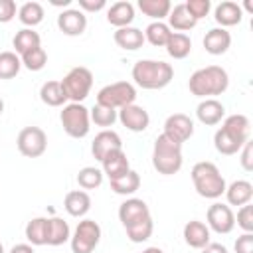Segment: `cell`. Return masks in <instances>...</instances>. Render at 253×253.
Instances as JSON below:
<instances>
[{
  "instance_id": "1",
  "label": "cell",
  "mask_w": 253,
  "mask_h": 253,
  "mask_svg": "<svg viewBox=\"0 0 253 253\" xmlns=\"http://www.w3.org/2000/svg\"><path fill=\"white\" fill-rule=\"evenodd\" d=\"M119 221L123 223L126 237L132 243H142L150 239L154 231V221L150 215V210L144 200L140 198H126L119 206Z\"/></svg>"
},
{
  "instance_id": "2",
  "label": "cell",
  "mask_w": 253,
  "mask_h": 253,
  "mask_svg": "<svg viewBox=\"0 0 253 253\" xmlns=\"http://www.w3.org/2000/svg\"><path fill=\"white\" fill-rule=\"evenodd\" d=\"M249 130H251V123L245 115L235 113V115L225 117L221 126L213 134L215 150L223 156L237 154L241 150V146L249 140Z\"/></svg>"
},
{
  "instance_id": "3",
  "label": "cell",
  "mask_w": 253,
  "mask_h": 253,
  "mask_svg": "<svg viewBox=\"0 0 253 253\" xmlns=\"http://www.w3.org/2000/svg\"><path fill=\"white\" fill-rule=\"evenodd\" d=\"M229 87V75L221 65H206L196 69L188 79V89L200 99H215Z\"/></svg>"
},
{
  "instance_id": "4",
  "label": "cell",
  "mask_w": 253,
  "mask_h": 253,
  "mask_svg": "<svg viewBox=\"0 0 253 253\" xmlns=\"http://www.w3.org/2000/svg\"><path fill=\"white\" fill-rule=\"evenodd\" d=\"M130 75L134 79V85H138L140 89L156 91L164 89L174 79V67L162 59H138L132 65Z\"/></svg>"
},
{
  "instance_id": "5",
  "label": "cell",
  "mask_w": 253,
  "mask_h": 253,
  "mask_svg": "<svg viewBox=\"0 0 253 253\" xmlns=\"http://www.w3.org/2000/svg\"><path fill=\"white\" fill-rule=\"evenodd\" d=\"M190 178H192V184H194V190L198 192V196H202L206 200L221 198L223 192H225V186H227L219 168L213 162H208V160L196 162L192 166Z\"/></svg>"
},
{
  "instance_id": "6",
  "label": "cell",
  "mask_w": 253,
  "mask_h": 253,
  "mask_svg": "<svg viewBox=\"0 0 253 253\" xmlns=\"http://www.w3.org/2000/svg\"><path fill=\"white\" fill-rule=\"evenodd\" d=\"M184 164L182 156V144H176L164 134H158L152 146V166L162 176L178 174Z\"/></svg>"
},
{
  "instance_id": "7",
  "label": "cell",
  "mask_w": 253,
  "mask_h": 253,
  "mask_svg": "<svg viewBox=\"0 0 253 253\" xmlns=\"http://www.w3.org/2000/svg\"><path fill=\"white\" fill-rule=\"evenodd\" d=\"M61 126L67 136L71 138H85L91 130V117L89 109L83 103H67L59 113Z\"/></svg>"
},
{
  "instance_id": "8",
  "label": "cell",
  "mask_w": 253,
  "mask_h": 253,
  "mask_svg": "<svg viewBox=\"0 0 253 253\" xmlns=\"http://www.w3.org/2000/svg\"><path fill=\"white\" fill-rule=\"evenodd\" d=\"M61 87L65 91L67 101L83 103L89 97L91 87H93V73H91V69H87L83 65H77V67L69 69L65 73V77L61 79Z\"/></svg>"
},
{
  "instance_id": "9",
  "label": "cell",
  "mask_w": 253,
  "mask_h": 253,
  "mask_svg": "<svg viewBox=\"0 0 253 253\" xmlns=\"http://www.w3.org/2000/svg\"><path fill=\"white\" fill-rule=\"evenodd\" d=\"M136 101V87L128 81H115L99 89L97 93V105L109 107V109H123L126 105H132Z\"/></svg>"
},
{
  "instance_id": "10",
  "label": "cell",
  "mask_w": 253,
  "mask_h": 253,
  "mask_svg": "<svg viewBox=\"0 0 253 253\" xmlns=\"http://www.w3.org/2000/svg\"><path fill=\"white\" fill-rule=\"evenodd\" d=\"M99 241H101V225L89 217L81 219L69 237L73 253H93Z\"/></svg>"
},
{
  "instance_id": "11",
  "label": "cell",
  "mask_w": 253,
  "mask_h": 253,
  "mask_svg": "<svg viewBox=\"0 0 253 253\" xmlns=\"http://www.w3.org/2000/svg\"><path fill=\"white\" fill-rule=\"evenodd\" d=\"M16 146H18V150H20L22 156H26V158H38L47 148V134L40 126H34V125L32 126H24L18 132Z\"/></svg>"
},
{
  "instance_id": "12",
  "label": "cell",
  "mask_w": 253,
  "mask_h": 253,
  "mask_svg": "<svg viewBox=\"0 0 253 253\" xmlns=\"http://www.w3.org/2000/svg\"><path fill=\"white\" fill-rule=\"evenodd\" d=\"M206 219H208L206 225L210 227V231H215L219 235L231 233L233 227H235V213H233V210L227 204H221V202H213L208 208Z\"/></svg>"
},
{
  "instance_id": "13",
  "label": "cell",
  "mask_w": 253,
  "mask_h": 253,
  "mask_svg": "<svg viewBox=\"0 0 253 253\" xmlns=\"http://www.w3.org/2000/svg\"><path fill=\"white\" fill-rule=\"evenodd\" d=\"M164 136L174 140L176 144H184L194 136V121L184 113H174L164 121Z\"/></svg>"
},
{
  "instance_id": "14",
  "label": "cell",
  "mask_w": 253,
  "mask_h": 253,
  "mask_svg": "<svg viewBox=\"0 0 253 253\" xmlns=\"http://www.w3.org/2000/svg\"><path fill=\"white\" fill-rule=\"evenodd\" d=\"M117 121H121V125L130 132H144L150 125V115L144 107L132 103L117 111Z\"/></svg>"
},
{
  "instance_id": "15",
  "label": "cell",
  "mask_w": 253,
  "mask_h": 253,
  "mask_svg": "<svg viewBox=\"0 0 253 253\" xmlns=\"http://www.w3.org/2000/svg\"><path fill=\"white\" fill-rule=\"evenodd\" d=\"M57 28L69 38L81 36L87 28V16L79 8H67L57 16Z\"/></svg>"
},
{
  "instance_id": "16",
  "label": "cell",
  "mask_w": 253,
  "mask_h": 253,
  "mask_svg": "<svg viewBox=\"0 0 253 253\" xmlns=\"http://www.w3.org/2000/svg\"><path fill=\"white\" fill-rule=\"evenodd\" d=\"M123 148V140L119 136V132L111 130V128H103L99 134H95L93 142H91V154L101 162L109 152Z\"/></svg>"
},
{
  "instance_id": "17",
  "label": "cell",
  "mask_w": 253,
  "mask_h": 253,
  "mask_svg": "<svg viewBox=\"0 0 253 253\" xmlns=\"http://www.w3.org/2000/svg\"><path fill=\"white\" fill-rule=\"evenodd\" d=\"M196 117L206 126H215L225 119V107L217 99H202L196 107Z\"/></svg>"
},
{
  "instance_id": "18",
  "label": "cell",
  "mask_w": 253,
  "mask_h": 253,
  "mask_svg": "<svg viewBox=\"0 0 253 253\" xmlns=\"http://www.w3.org/2000/svg\"><path fill=\"white\" fill-rule=\"evenodd\" d=\"M213 20L219 24V28L227 30L231 26H237L241 20H243V8L237 4V2H231V0H225V2H219L215 8H213Z\"/></svg>"
},
{
  "instance_id": "19",
  "label": "cell",
  "mask_w": 253,
  "mask_h": 253,
  "mask_svg": "<svg viewBox=\"0 0 253 253\" xmlns=\"http://www.w3.org/2000/svg\"><path fill=\"white\" fill-rule=\"evenodd\" d=\"M101 170L103 174L109 178V180H115V178H121L123 174H126L130 170V164H128V158H126V152L123 148L119 150H113L109 152L103 160H101Z\"/></svg>"
},
{
  "instance_id": "20",
  "label": "cell",
  "mask_w": 253,
  "mask_h": 253,
  "mask_svg": "<svg viewBox=\"0 0 253 253\" xmlns=\"http://www.w3.org/2000/svg\"><path fill=\"white\" fill-rule=\"evenodd\" d=\"M182 235H184L186 245L192 247V249H204V247L210 243V237H211V235H210V227H208L204 221H200V219L188 221V223L184 225Z\"/></svg>"
},
{
  "instance_id": "21",
  "label": "cell",
  "mask_w": 253,
  "mask_h": 253,
  "mask_svg": "<svg viewBox=\"0 0 253 253\" xmlns=\"http://www.w3.org/2000/svg\"><path fill=\"white\" fill-rule=\"evenodd\" d=\"M204 47L210 55H223L231 47V34L223 28H211L204 36Z\"/></svg>"
},
{
  "instance_id": "22",
  "label": "cell",
  "mask_w": 253,
  "mask_h": 253,
  "mask_svg": "<svg viewBox=\"0 0 253 253\" xmlns=\"http://www.w3.org/2000/svg\"><path fill=\"white\" fill-rule=\"evenodd\" d=\"M63 208L71 217H83L91 210V196L85 190H71L63 198Z\"/></svg>"
},
{
  "instance_id": "23",
  "label": "cell",
  "mask_w": 253,
  "mask_h": 253,
  "mask_svg": "<svg viewBox=\"0 0 253 253\" xmlns=\"http://www.w3.org/2000/svg\"><path fill=\"white\" fill-rule=\"evenodd\" d=\"M134 20V6L126 0H121V2H115L107 8V22L111 26H115L117 30L119 28H126L130 26Z\"/></svg>"
},
{
  "instance_id": "24",
  "label": "cell",
  "mask_w": 253,
  "mask_h": 253,
  "mask_svg": "<svg viewBox=\"0 0 253 253\" xmlns=\"http://www.w3.org/2000/svg\"><path fill=\"white\" fill-rule=\"evenodd\" d=\"M225 198L227 206H245L253 200V184L249 180H235L229 186H225Z\"/></svg>"
},
{
  "instance_id": "25",
  "label": "cell",
  "mask_w": 253,
  "mask_h": 253,
  "mask_svg": "<svg viewBox=\"0 0 253 253\" xmlns=\"http://www.w3.org/2000/svg\"><path fill=\"white\" fill-rule=\"evenodd\" d=\"M113 40L121 49H126V51H136L144 45V34H142V30H138L134 26L119 28L113 34Z\"/></svg>"
},
{
  "instance_id": "26",
  "label": "cell",
  "mask_w": 253,
  "mask_h": 253,
  "mask_svg": "<svg viewBox=\"0 0 253 253\" xmlns=\"http://www.w3.org/2000/svg\"><path fill=\"white\" fill-rule=\"evenodd\" d=\"M196 20L190 16V12L186 10L184 4H176L170 8V14H168V28L174 30V32H180V34H186L190 32L192 28H196Z\"/></svg>"
},
{
  "instance_id": "27",
  "label": "cell",
  "mask_w": 253,
  "mask_h": 253,
  "mask_svg": "<svg viewBox=\"0 0 253 253\" xmlns=\"http://www.w3.org/2000/svg\"><path fill=\"white\" fill-rule=\"evenodd\" d=\"M47 221L49 217H34L26 223L24 233L30 245H36V247L47 245Z\"/></svg>"
},
{
  "instance_id": "28",
  "label": "cell",
  "mask_w": 253,
  "mask_h": 253,
  "mask_svg": "<svg viewBox=\"0 0 253 253\" xmlns=\"http://www.w3.org/2000/svg\"><path fill=\"white\" fill-rule=\"evenodd\" d=\"M69 237H71L69 223L61 217H49V221H47V245L59 247V245L67 243Z\"/></svg>"
},
{
  "instance_id": "29",
  "label": "cell",
  "mask_w": 253,
  "mask_h": 253,
  "mask_svg": "<svg viewBox=\"0 0 253 253\" xmlns=\"http://www.w3.org/2000/svg\"><path fill=\"white\" fill-rule=\"evenodd\" d=\"M164 47H166V51H168L170 57H174V59H184V57H188L190 51H192V40H190L188 34L172 32Z\"/></svg>"
},
{
  "instance_id": "30",
  "label": "cell",
  "mask_w": 253,
  "mask_h": 253,
  "mask_svg": "<svg viewBox=\"0 0 253 253\" xmlns=\"http://www.w3.org/2000/svg\"><path fill=\"white\" fill-rule=\"evenodd\" d=\"M40 99L47 107H63L67 97H65V91L61 87V81H45L40 87Z\"/></svg>"
},
{
  "instance_id": "31",
  "label": "cell",
  "mask_w": 253,
  "mask_h": 253,
  "mask_svg": "<svg viewBox=\"0 0 253 253\" xmlns=\"http://www.w3.org/2000/svg\"><path fill=\"white\" fill-rule=\"evenodd\" d=\"M136 6L144 16L152 18V22H162L164 18H168L172 2L170 0H138Z\"/></svg>"
},
{
  "instance_id": "32",
  "label": "cell",
  "mask_w": 253,
  "mask_h": 253,
  "mask_svg": "<svg viewBox=\"0 0 253 253\" xmlns=\"http://www.w3.org/2000/svg\"><path fill=\"white\" fill-rule=\"evenodd\" d=\"M109 184H111V190H113L115 194H119V196H130V198H132V194L140 188V176H138V172L128 170V172L123 174L121 178L109 180Z\"/></svg>"
},
{
  "instance_id": "33",
  "label": "cell",
  "mask_w": 253,
  "mask_h": 253,
  "mask_svg": "<svg viewBox=\"0 0 253 253\" xmlns=\"http://www.w3.org/2000/svg\"><path fill=\"white\" fill-rule=\"evenodd\" d=\"M12 45H14L16 53L22 55V53H26V51H30V49H34V47H40V45H42V38H40V34H38L36 30H32V28H22L20 32H16V36H14V40H12Z\"/></svg>"
},
{
  "instance_id": "34",
  "label": "cell",
  "mask_w": 253,
  "mask_h": 253,
  "mask_svg": "<svg viewBox=\"0 0 253 253\" xmlns=\"http://www.w3.org/2000/svg\"><path fill=\"white\" fill-rule=\"evenodd\" d=\"M43 16H45V12H43V6L40 2H24L18 8V20L26 28H32V30H34V26L43 22Z\"/></svg>"
},
{
  "instance_id": "35",
  "label": "cell",
  "mask_w": 253,
  "mask_h": 253,
  "mask_svg": "<svg viewBox=\"0 0 253 253\" xmlns=\"http://www.w3.org/2000/svg\"><path fill=\"white\" fill-rule=\"evenodd\" d=\"M142 34H144V42H148L150 45L164 47L168 38H170V34H172V30L168 28L166 22H150Z\"/></svg>"
},
{
  "instance_id": "36",
  "label": "cell",
  "mask_w": 253,
  "mask_h": 253,
  "mask_svg": "<svg viewBox=\"0 0 253 253\" xmlns=\"http://www.w3.org/2000/svg\"><path fill=\"white\" fill-rule=\"evenodd\" d=\"M20 69L22 61L16 51H0V79H14Z\"/></svg>"
},
{
  "instance_id": "37",
  "label": "cell",
  "mask_w": 253,
  "mask_h": 253,
  "mask_svg": "<svg viewBox=\"0 0 253 253\" xmlns=\"http://www.w3.org/2000/svg\"><path fill=\"white\" fill-rule=\"evenodd\" d=\"M103 170L101 168H95V166H85L77 172V184L79 188L83 190H95L103 184Z\"/></svg>"
},
{
  "instance_id": "38",
  "label": "cell",
  "mask_w": 253,
  "mask_h": 253,
  "mask_svg": "<svg viewBox=\"0 0 253 253\" xmlns=\"http://www.w3.org/2000/svg\"><path fill=\"white\" fill-rule=\"evenodd\" d=\"M20 61H22V67H26L28 71H42L47 63V53L45 49L40 45V47H34L26 53L20 55Z\"/></svg>"
},
{
  "instance_id": "39",
  "label": "cell",
  "mask_w": 253,
  "mask_h": 253,
  "mask_svg": "<svg viewBox=\"0 0 253 253\" xmlns=\"http://www.w3.org/2000/svg\"><path fill=\"white\" fill-rule=\"evenodd\" d=\"M89 117H91V123H95L97 126L109 128V126H113V125H115V121H117V111L95 103V107L89 111Z\"/></svg>"
},
{
  "instance_id": "40",
  "label": "cell",
  "mask_w": 253,
  "mask_h": 253,
  "mask_svg": "<svg viewBox=\"0 0 253 253\" xmlns=\"http://www.w3.org/2000/svg\"><path fill=\"white\" fill-rule=\"evenodd\" d=\"M184 6H186V10L190 12V16L196 22L206 18L210 14V10H211V2L210 0H188V2H184Z\"/></svg>"
},
{
  "instance_id": "41",
  "label": "cell",
  "mask_w": 253,
  "mask_h": 253,
  "mask_svg": "<svg viewBox=\"0 0 253 253\" xmlns=\"http://www.w3.org/2000/svg\"><path fill=\"white\" fill-rule=\"evenodd\" d=\"M235 223L243 229V233H253V206L251 204H245L239 208Z\"/></svg>"
},
{
  "instance_id": "42",
  "label": "cell",
  "mask_w": 253,
  "mask_h": 253,
  "mask_svg": "<svg viewBox=\"0 0 253 253\" xmlns=\"http://www.w3.org/2000/svg\"><path fill=\"white\" fill-rule=\"evenodd\" d=\"M18 6L14 0H0V24H8L16 18Z\"/></svg>"
},
{
  "instance_id": "43",
  "label": "cell",
  "mask_w": 253,
  "mask_h": 253,
  "mask_svg": "<svg viewBox=\"0 0 253 253\" xmlns=\"http://www.w3.org/2000/svg\"><path fill=\"white\" fill-rule=\"evenodd\" d=\"M241 158H239V162H241V166H243V170L245 172H251L253 170V142L251 140H247L243 146H241Z\"/></svg>"
},
{
  "instance_id": "44",
  "label": "cell",
  "mask_w": 253,
  "mask_h": 253,
  "mask_svg": "<svg viewBox=\"0 0 253 253\" xmlns=\"http://www.w3.org/2000/svg\"><path fill=\"white\" fill-rule=\"evenodd\" d=\"M235 253H253V233H241L233 243Z\"/></svg>"
},
{
  "instance_id": "45",
  "label": "cell",
  "mask_w": 253,
  "mask_h": 253,
  "mask_svg": "<svg viewBox=\"0 0 253 253\" xmlns=\"http://www.w3.org/2000/svg\"><path fill=\"white\" fill-rule=\"evenodd\" d=\"M79 2V10L85 14V12H99L103 8H107V2L105 0H77Z\"/></svg>"
},
{
  "instance_id": "46",
  "label": "cell",
  "mask_w": 253,
  "mask_h": 253,
  "mask_svg": "<svg viewBox=\"0 0 253 253\" xmlns=\"http://www.w3.org/2000/svg\"><path fill=\"white\" fill-rule=\"evenodd\" d=\"M200 251H202V253H229L225 245H221V243H211V241H210L204 249H200Z\"/></svg>"
},
{
  "instance_id": "47",
  "label": "cell",
  "mask_w": 253,
  "mask_h": 253,
  "mask_svg": "<svg viewBox=\"0 0 253 253\" xmlns=\"http://www.w3.org/2000/svg\"><path fill=\"white\" fill-rule=\"evenodd\" d=\"M10 253H36V251H34V245H30V243H16L10 249Z\"/></svg>"
},
{
  "instance_id": "48",
  "label": "cell",
  "mask_w": 253,
  "mask_h": 253,
  "mask_svg": "<svg viewBox=\"0 0 253 253\" xmlns=\"http://www.w3.org/2000/svg\"><path fill=\"white\" fill-rule=\"evenodd\" d=\"M51 4H53V6H63V8H67V6L71 4V0H63V2H61V0H53Z\"/></svg>"
},
{
  "instance_id": "49",
  "label": "cell",
  "mask_w": 253,
  "mask_h": 253,
  "mask_svg": "<svg viewBox=\"0 0 253 253\" xmlns=\"http://www.w3.org/2000/svg\"><path fill=\"white\" fill-rule=\"evenodd\" d=\"M142 253H164L160 247H146V249H142Z\"/></svg>"
},
{
  "instance_id": "50",
  "label": "cell",
  "mask_w": 253,
  "mask_h": 253,
  "mask_svg": "<svg viewBox=\"0 0 253 253\" xmlns=\"http://www.w3.org/2000/svg\"><path fill=\"white\" fill-rule=\"evenodd\" d=\"M243 6H245V10H247V12H253V4H251L249 0H245V4H243Z\"/></svg>"
},
{
  "instance_id": "51",
  "label": "cell",
  "mask_w": 253,
  "mask_h": 253,
  "mask_svg": "<svg viewBox=\"0 0 253 253\" xmlns=\"http://www.w3.org/2000/svg\"><path fill=\"white\" fill-rule=\"evenodd\" d=\"M4 113V101H2V97H0V115Z\"/></svg>"
},
{
  "instance_id": "52",
  "label": "cell",
  "mask_w": 253,
  "mask_h": 253,
  "mask_svg": "<svg viewBox=\"0 0 253 253\" xmlns=\"http://www.w3.org/2000/svg\"><path fill=\"white\" fill-rule=\"evenodd\" d=\"M0 253H4V245H2V241H0Z\"/></svg>"
}]
</instances>
